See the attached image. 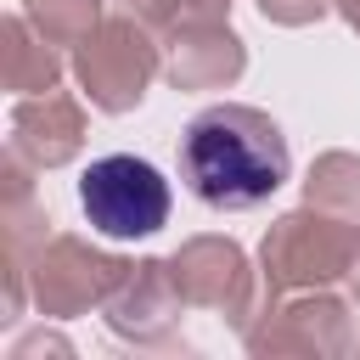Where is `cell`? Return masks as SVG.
I'll return each instance as SVG.
<instances>
[{
	"label": "cell",
	"instance_id": "6da1fadb",
	"mask_svg": "<svg viewBox=\"0 0 360 360\" xmlns=\"http://www.w3.org/2000/svg\"><path fill=\"white\" fill-rule=\"evenodd\" d=\"M287 169V141L259 107H208L180 135V180L208 208H259Z\"/></svg>",
	"mask_w": 360,
	"mask_h": 360
},
{
	"label": "cell",
	"instance_id": "7a4b0ae2",
	"mask_svg": "<svg viewBox=\"0 0 360 360\" xmlns=\"http://www.w3.org/2000/svg\"><path fill=\"white\" fill-rule=\"evenodd\" d=\"M79 202L101 236H152L169 219V180L146 158L112 152V158H96L84 169Z\"/></svg>",
	"mask_w": 360,
	"mask_h": 360
},
{
	"label": "cell",
	"instance_id": "3957f363",
	"mask_svg": "<svg viewBox=\"0 0 360 360\" xmlns=\"http://www.w3.org/2000/svg\"><path fill=\"white\" fill-rule=\"evenodd\" d=\"M79 68H84L90 96L118 112V107L141 101V90H146L158 56H152V45H146V34H141L135 22H107V28L79 51Z\"/></svg>",
	"mask_w": 360,
	"mask_h": 360
},
{
	"label": "cell",
	"instance_id": "277c9868",
	"mask_svg": "<svg viewBox=\"0 0 360 360\" xmlns=\"http://www.w3.org/2000/svg\"><path fill=\"white\" fill-rule=\"evenodd\" d=\"M343 259H349V231H338L332 219H315V214H287L264 242V270H276V281L338 276Z\"/></svg>",
	"mask_w": 360,
	"mask_h": 360
},
{
	"label": "cell",
	"instance_id": "5b68a950",
	"mask_svg": "<svg viewBox=\"0 0 360 360\" xmlns=\"http://www.w3.org/2000/svg\"><path fill=\"white\" fill-rule=\"evenodd\" d=\"M236 68H242V45L231 39V28L197 22L191 28V45H174V79L180 84H219Z\"/></svg>",
	"mask_w": 360,
	"mask_h": 360
},
{
	"label": "cell",
	"instance_id": "8992f818",
	"mask_svg": "<svg viewBox=\"0 0 360 360\" xmlns=\"http://www.w3.org/2000/svg\"><path fill=\"white\" fill-rule=\"evenodd\" d=\"M332 202V197H343L349 208H360V163L354 158H321L315 163V174H309V202Z\"/></svg>",
	"mask_w": 360,
	"mask_h": 360
},
{
	"label": "cell",
	"instance_id": "52a82bcc",
	"mask_svg": "<svg viewBox=\"0 0 360 360\" xmlns=\"http://www.w3.org/2000/svg\"><path fill=\"white\" fill-rule=\"evenodd\" d=\"M270 17H281V22H309V17H321V6L326 0H259Z\"/></svg>",
	"mask_w": 360,
	"mask_h": 360
},
{
	"label": "cell",
	"instance_id": "ba28073f",
	"mask_svg": "<svg viewBox=\"0 0 360 360\" xmlns=\"http://www.w3.org/2000/svg\"><path fill=\"white\" fill-rule=\"evenodd\" d=\"M343 17L354 22V34H360V0H343Z\"/></svg>",
	"mask_w": 360,
	"mask_h": 360
}]
</instances>
